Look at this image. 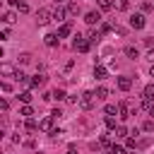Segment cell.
I'll return each mask as SVG.
<instances>
[{
  "instance_id": "6da1fadb",
  "label": "cell",
  "mask_w": 154,
  "mask_h": 154,
  "mask_svg": "<svg viewBox=\"0 0 154 154\" xmlns=\"http://www.w3.org/2000/svg\"><path fill=\"white\" fill-rule=\"evenodd\" d=\"M94 103H96V91H84V94L79 96V108H82V111L94 108Z\"/></svg>"
},
{
  "instance_id": "7a4b0ae2",
  "label": "cell",
  "mask_w": 154,
  "mask_h": 154,
  "mask_svg": "<svg viewBox=\"0 0 154 154\" xmlns=\"http://www.w3.org/2000/svg\"><path fill=\"white\" fill-rule=\"evenodd\" d=\"M72 48H75V51H79V53H87V51L91 48V41L77 34V36H75V41H72Z\"/></svg>"
},
{
  "instance_id": "3957f363",
  "label": "cell",
  "mask_w": 154,
  "mask_h": 154,
  "mask_svg": "<svg viewBox=\"0 0 154 154\" xmlns=\"http://www.w3.org/2000/svg\"><path fill=\"white\" fill-rule=\"evenodd\" d=\"M51 17H53V10H51V7H41V10L36 12V22H38L41 26H43V24H48V22H51Z\"/></svg>"
},
{
  "instance_id": "277c9868",
  "label": "cell",
  "mask_w": 154,
  "mask_h": 154,
  "mask_svg": "<svg viewBox=\"0 0 154 154\" xmlns=\"http://www.w3.org/2000/svg\"><path fill=\"white\" fill-rule=\"evenodd\" d=\"M144 24H147L144 14H132V17H130V26H132V29H144Z\"/></svg>"
},
{
  "instance_id": "5b68a950",
  "label": "cell",
  "mask_w": 154,
  "mask_h": 154,
  "mask_svg": "<svg viewBox=\"0 0 154 154\" xmlns=\"http://www.w3.org/2000/svg\"><path fill=\"white\" fill-rule=\"evenodd\" d=\"M53 116H46L43 120H38V130H43V132H53Z\"/></svg>"
},
{
  "instance_id": "8992f818",
  "label": "cell",
  "mask_w": 154,
  "mask_h": 154,
  "mask_svg": "<svg viewBox=\"0 0 154 154\" xmlns=\"http://www.w3.org/2000/svg\"><path fill=\"white\" fill-rule=\"evenodd\" d=\"M84 22H87L89 26H94V24H99V22H101V14H99L96 10H91V12H87V14H84Z\"/></svg>"
},
{
  "instance_id": "52a82bcc",
  "label": "cell",
  "mask_w": 154,
  "mask_h": 154,
  "mask_svg": "<svg viewBox=\"0 0 154 154\" xmlns=\"http://www.w3.org/2000/svg\"><path fill=\"white\" fill-rule=\"evenodd\" d=\"M65 14H67V7L55 5V10H53V19H55V22H63V19H65Z\"/></svg>"
},
{
  "instance_id": "ba28073f",
  "label": "cell",
  "mask_w": 154,
  "mask_h": 154,
  "mask_svg": "<svg viewBox=\"0 0 154 154\" xmlns=\"http://www.w3.org/2000/svg\"><path fill=\"white\" fill-rule=\"evenodd\" d=\"M132 87V79L128 77V75H123V77H118V89H123V91H128Z\"/></svg>"
},
{
  "instance_id": "9c48e42d",
  "label": "cell",
  "mask_w": 154,
  "mask_h": 154,
  "mask_svg": "<svg viewBox=\"0 0 154 154\" xmlns=\"http://www.w3.org/2000/svg\"><path fill=\"white\" fill-rule=\"evenodd\" d=\"M70 34H72V24H70V22L60 24V29H58V36H60V38H65V36H70Z\"/></svg>"
},
{
  "instance_id": "30bf717a",
  "label": "cell",
  "mask_w": 154,
  "mask_h": 154,
  "mask_svg": "<svg viewBox=\"0 0 154 154\" xmlns=\"http://www.w3.org/2000/svg\"><path fill=\"white\" fill-rule=\"evenodd\" d=\"M106 75H108V70L96 63V65H94V77H96V79H106Z\"/></svg>"
},
{
  "instance_id": "8fae6325",
  "label": "cell",
  "mask_w": 154,
  "mask_h": 154,
  "mask_svg": "<svg viewBox=\"0 0 154 154\" xmlns=\"http://www.w3.org/2000/svg\"><path fill=\"white\" fill-rule=\"evenodd\" d=\"M130 7V0H113V10H118V12H125Z\"/></svg>"
},
{
  "instance_id": "7c38bea8",
  "label": "cell",
  "mask_w": 154,
  "mask_h": 154,
  "mask_svg": "<svg viewBox=\"0 0 154 154\" xmlns=\"http://www.w3.org/2000/svg\"><path fill=\"white\" fill-rule=\"evenodd\" d=\"M0 72H2L5 77H10V75H17V72H14V67H12L10 63H2V65H0Z\"/></svg>"
},
{
  "instance_id": "4fadbf2b",
  "label": "cell",
  "mask_w": 154,
  "mask_h": 154,
  "mask_svg": "<svg viewBox=\"0 0 154 154\" xmlns=\"http://www.w3.org/2000/svg\"><path fill=\"white\" fill-rule=\"evenodd\" d=\"M142 96H144L147 101H154V84H147L144 91H142Z\"/></svg>"
},
{
  "instance_id": "5bb4252c",
  "label": "cell",
  "mask_w": 154,
  "mask_h": 154,
  "mask_svg": "<svg viewBox=\"0 0 154 154\" xmlns=\"http://www.w3.org/2000/svg\"><path fill=\"white\" fill-rule=\"evenodd\" d=\"M14 19H17V12H12V10H7V12L2 14V22H5V24H12Z\"/></svg>"
},
{
  "instance_id": "9a60e30c",
  "label": "cell",
  "mask_w": 154,
  "mask_h": 154,
  "mask_svg": "<svg viewBox=\"0 0 154 154\" xmlns=\"http://www.w3.org/2000/svg\"><path fill=\"white\" fill-rule=\"evenodd\" d=\"M79 12H82L79 2H70V5H67V14H79Z\"/></svg>"
},
{
  "instance_id": "2e32d148",
  "label": "cell",
  "mask_w": 154,
  "mask_h": 154,
  "mask_svg": "<svg viewBox=\"0 0 154 154\" xmlns=\"http://www.w3.org/2000/svg\"><path fill=\"white\" fill-rule=\"evenodd\" d=\"M60 41V36L58 34H46V46H55Z\"/></svg>"
},
{
  "instance_id": "e0dca14e",
  "label": "cell",
  "mask_w": 154,
  "mask_h": 154,
  "mask_svg": "<svg viewBox=\"0 0 154 154\" xmlns=\"http://www.w3.org/2000/svg\"><path fill=\"white\" fill-rule=\"evenodd\" d=\"M125 55H128V58H132V60H135V58H137V55H140V53H137V48H135V46H125Z\"/></svg>"
},
{
  "instance_id": "ac0fdd59",
  "label": "cell",
  "mask_w": 154,
  "mask_h": 154,
  "mask_svg": "<svg viewBox=\"0 0 154 154\" xmlns=\"http://www.w3.org/2000/svg\"><path fill=\"white\" fill-rule=\"evenodd\" d=\"M17 63H19V65H29V63H31V55H29V53H22V55H17Z\"/></svg>"
},
{
  "instance_id": "d6986e66",
  "label": "cell",
  "mask_w": 154,
  "mask_h": 154,
  "mask_svg": "<svg viewBox=\"0 0 154 154\" xmlns=\"http://www.w3.org/2000/svg\"><path fill=\"white\" fill-rule=\"evenodd\" d=\"M108 94H111V89H108V87H99V89H96V99H106Z\"/></svg>"
},
{
  "instance_id": "ffe728a7",
  "label": "cell",
  "mask_w": 154,
  "mask_h": 154,
  "mask_svg": "<svg viewBox=\"0 0 154 154\" xmlns=\"http://www.w3.org/2000/svg\"><path fill=\"white\" fill-rule=\"evenodd\" d=\"M103 113H106V116H113V113H118V106H116V103H106V106H103Z\"/></svg>"
},
{
  "instance_id": "44dd1931",
  "label": "cell",
  "mask_w": 154,
  "mask_h": 154,
  "mask_svg": "<svg viewBox=\"0 0 154 154\" xmlns=\"http://www.w3.org/2000/svg\"><path fill=\"white\" fill-rule=\"evenodd\" d=\"M19 116H26V118H29V116H34V108H31L29 103H24V106L19 108Z\"/></svg>"
},
{
  "instance_id": "7402d4cb",
  "label": "cell",
  "mask_w": 154,
  "mask_h": 154,
  "mask_svg": "<svg viewBox=\"0 0 154 154\" xmlns=\"http://www.w3.org/2000/svg\"><path fill=\"white\" fill-rule=\"evenodd\" d=\"M43 82H46V77H43V75H36V77L31 79V87H43Z\"/></svg>"
},
{
  "instance_id": "603a6c76",
  "label": "cell",
  "mask_w": 154,
  "mask_h": 154,
  "mask_svg": "<svg viewBox=\"0 0 154 154\" xmlns=\"http://www.w3.org/2000/svg\"><path fill=\"white\" fill-rule=\"evenodd\" d=\"M116 137H128V128L125 125H118L116 128Z\"/></svg>"
},
{
  "instance_id": "cb8c5ba5",
  "label": "cell",
  "mask_w": 154,
  "mask_h": 154,
  "mask_svg": "<svg viewBox=\"0 0 154 154\" xmlns=\"http://www.w3.org/2000/svg\"><path fill=\"white\" fill-rule=\"evenodd\" d=\"M140 7H142V12H152V10H154V5H152L149 0H142V5H140Z\"/></svg>"
},
{
  "instance_id": "d4e9b609",
  "label": "cell",
  "mask_w": 154,
  "mask_h": 154,
  "mask_svg": "<svg viewBox=\"0 0 154 154\" xmlns=\"http://www.w3.org/2000/svg\"><path fill=\"white\" fill-rule=\"evenodd\" d=\"M96 2H99V7H101V10H111V7H113V2H111V0H96Z\"/></svg>"
},
{
  "instance_id": "484cf974",
  "label": "cell",
  "mask_w": 154,
  "mask_h": 154,
  "mask_svg": "<svg viewBox=\"0 0 154 154\" xmlns=\"http://www.w3.org/2000/svg\"><path fill=\"white\" fill-rule=\"evenodd\" d=\"M106 128H108V130H116V128H118V125H116V120H113L111 116H106Z\"/></svg>"
},
{
  "instance_id": "4316f807",
  "label": "cell",
  "mask_w": 154,
  "mask_h": 154,
  "mask_svg": "<svg viewBox=\"0 0 154 154\" xmlns=\"http://www.w3.org/2000/svg\"><path fill=\"white\" fill-rule=\"evenodd\" d=\"M142 130H144V132H152V130H154V123H152V120H144V123H142Z\"/></svg>"
},
{
  "instance_id": "83f0119b",
  "label": "cell",
  "mask_w": 154,
  "mask_h": 154,
  "mask_svg": "<svg viewBox=\"0 0 154 154\" xmlns=\"http://www.w3.org/2000/svg\"><path fill=\"white\" fill-rule=\"evenodd\" d=\"M53 99L63 101V99H65V91H63V89H55V91H53Z\"/></svg>"
},
{
  "instance_id": "f1b7e54d",
  "label": "cell",
  "mask_w": 154,
  "mask_h": 154,
  "mask_svg": "<svg viewBox=\"0 0 154 154\" xmlns=\"http://www.w3.org/2000/svg\"><path fill=\"white\" fill-rule=\"evenodd\" d=\"M19 101L29 103V101H31V94H29V91H22V94H19Z\"/></svg>"
},
{
  "instance_id": "f546056e",
  "label": "cell",
  "mask_w": 154,
  "mask_h": 154,
  "mask_svg": "<svg viewBox=\"0 0 154 154\" xmlns=\"http://www.w3.org/2000/svg\"><path fill=\"white\" fill-rule=\"evenodd\" d=\"M26 130H31V132L38 130V123H36V120H26Z\"/></svg>"
},
{
  "instance_id": "4dcf8cb0",
  "label": "cell",
  "mask_w": 154,
  "mask_h": 154,
  "mask_svg": "<svg viewBox=\"0 0 154 154\" xmlns=\"http://www.w3.org/2000/svg\"><path fill=\"white\" fill-rule=\"evenodd\" d=\"M135 144H137V140H135V137H128V140H125V147H130V149H135Z\"/></svg>"
},
{
  "instance_id": "1f68e13d",
  "label": "cell",
  "mask_w": 154,
  "mask_h": 154,
  "mask_svg": "<svg viewBox=\"0 0 154 154\" xmlns=\"http://www.w3.org/2000/svg\"><path fill=\"white\" fill-rule=\"evenodd\" d=\"M111 154H125V149H123V147H116V144H113V147H111Z\"/></svg>"
},
{
  "instance_id": "d6a6232c",
  "label": "cell",
  "mask_w": 154,
  "mask_h": 154,
  "mask_svg": "<svg viewBox=\"0 0 154 154\" xmlns=\"http://www.w3.org/2000/svg\"><path fill=\"white\" fill-rule=\"evenodd\" d=\"M17 10H19V12H29V5H26V2H19Z\"/></svg>"
},
{
  "instance_id": "836d02e7",
  "label": "cell",
  "mask_w": 154,
  "mask_h": 154,
  "mask_svg": "<svg viewBox=\"0 0 154 154\" xmlns=\"http://www.w3.org/2000/svg\"><path fill=\"white\" fill-rule=\"evenodd\" d=\"M2 91H12V84L10 82H2Z\"/></svg>"
},
{
  "instance_id": "e575fe53",
  "label": "cell",
  "mask_w": 154,
  "mask_h": 154,
  "mask_svg": "<svg viewBox=\"0 0 154 154\" xmlns=\"http://www.w3.org/2000/svg\"><path fill=\"white\" fill-rule=\"evenodd\" d=\"M51 116H53V118H60L63 113H60V108H53V111H51Z\"/></svg>"
},
{
  "instance_id": "d590c367",
  "label": "cell",
  "mask_w": 154,
  "mask_h": 154,
  "mask_svg": "<svg viewBox=\"0 0 154 154\" xmlns=\"http://www.w3.org/2000/svg\"><path fill=\"white\" fill-rule=\"evenodd\" d=\"M147 60H149V63H154V48H152V51L147 53Z\"/></svg>"
},
{
  "instance_id": "8d00e7d4",
  "label": "cell",
  "mask_w": 154,
  "mask_h": 154,
  "mask_svg": "<svg viewBox=\"0 0 154 154\" xmlns=\"http://www.w3.org/2000/svg\"><path fill=\"white\" fill-rule=\"evenodd\" d=\"M149 116H154V103H149Z\"/></svg>"
},
{
  "instance_id": "74e56055",
  "label": "cell",
  "mask_w": 154,
  "mask_h": 154,
  "mask_svg": "<svg viewBox=\"0 0 154 154\" xmlns=\"http://www.w3.org/2000/svg\"><path fill=\"white\" fill-rule=\"evenodd\" d=\"M53 2H55V5H65L67 0H53Z\"/></svg>"
},
{
  "instance_id": "f35d334b",
  "label": "cell",
  "mask_w": 154,
  "mask_h": 154,
  "mask_svg": "<svg viewBox=\"0 0 154 154\" xmlns=\"http://www.w3.org/2000/svg\"><path fill=\"white\" fill-rule=\"evenodd\" d=\"M149 75H152V77H154V63H152V67H149Z\"/></svg>"
},
{
  "instance_id": "ab89813d",
  "label": "cell",
  "mask_w": 154,
  "mask_h": 154,
  "mask_svg": "<svg viewBox=\"0 0 154 154\" xmlns=\"http://www.w3.org/2000/svg\"><path fill=\"white\" fill-rule=\"evenodd\" d=\"M132 154H135V152H132Z\"/></svg>"
}]
</instances>
